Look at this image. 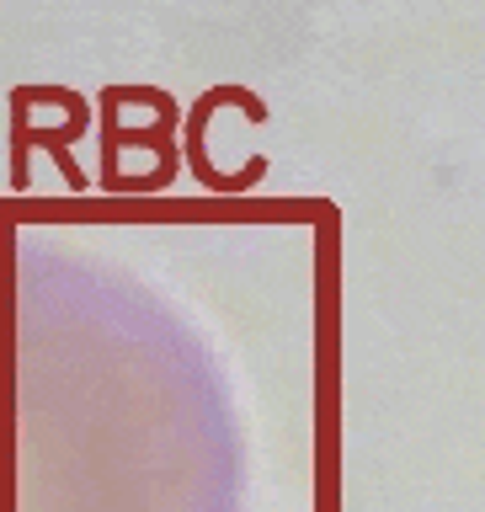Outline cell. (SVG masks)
Masks as SVG:
<instances>
[{"instance_id": "6da1fadb", "label": "cell", "mask_w": 485, "mask_h": 512, "mask_svg": "<svg viewBox=\"0 0 485 512\" xmlns=\"http://www.w3.org/2000/svg\"><path fill=\"white\" fill-rule=\"evenodd\" d=\"M219 102H235V107H246L256 123H267V102L262 96H251V91H240V86H219V91H208V96H198V107H192V128H187V160H192V171H198V182L208 187V192H246V187H256L267 176V160L256 155V160H246L235 176H219L214 166H208V155H203V118L214 112Z\"/></svg>"}]
</instances>
